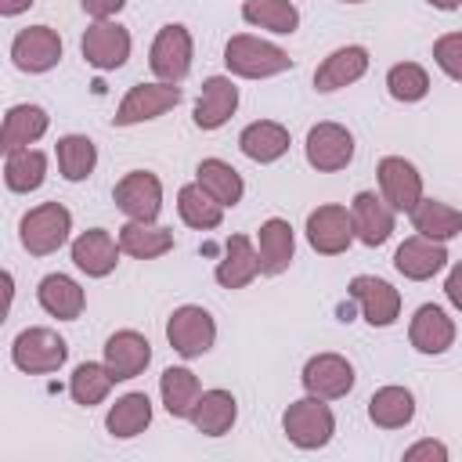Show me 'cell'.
<instances>
[{"label":"cell","mask_w":462,"mask_h":462,"mask_svg":"<svg viewBox=\"0 0 462 462\" xmlns=\"http://www.w3.org/2000/svg\"><path fill=\"white\" fill-rule=\"evenodd\" d=\"M94 162H97V148H94L90 137L69 134V137L58 141V170H61L65 180H83V177H90Z\"/></svg>","instance_id":"cell-38"},{"label":"cell","mask_w":462,"mask_h":462,"mask_svg":"<svg viewBox=\"0 0 462 462\" xmlns=\"http://www.w3.org/2000/svg\"><path fill=\"white\" fill-rule=\"evenodd\" d=\"M354 159V137L339 123H318L307 134V162L314 170H343Z\"/></svg>","instance_id":"cell-11"},{"label":"cell","mask_w":462,"mask_h":462,"mask_svg":"<svg viewBox=\"0 0 462 462\" xmlns=\"http://www.w3.org/2000/svg\"><path fill=\"white\" fill-rule=\"evenodd\" d=\"M404 458H408V462H419V458H437V462H444V458H448V448L437 444V440H419V444H411V448L404 451Z\"/></svg>","instance_id":"cell-42"},{"label":"cell","mask_w":462,"mask_h":462,"mask_svg":"<svg viewBox=\"0 0 462 462\" xmlns=\"http://www.w3.org/2000/svg\"><path fill=\"white\" fill-rule=\"evenodd\" d=\"M11 58L22 72H47L58 65L61 58V40L51 25H29L14 36L11 43Z\"/></svg>","instance_id":"cell-8"},{"label":"cell","mask_w":462,"mask_h":462,"mask_svg":"<svg viewBox=\"0 0 462 462\" xmlns=\"http://www.w3.org/2000/svg\"><path fill=\"white\" fill-rule=\"evenodd\" d=\"M289 440L303 451H314V448H325L336 433V419L328 411V404L321 397H303V401H292L285 408V419H282Z\"/></svg>","instance_id":"cell-2"},{"label":"cell","mask_w":462,"mask_h":462,"mask_svg":"<svg viewBox=\"0 0 462 462\" xmlns=\"http://www.w3.org/2000/svg\"><path fill=\"white\" fill-rule=\"evenodd\" d=\"M408 339H411V346L419 354H444L455 343V321L440 307L426 303V307L415 310L411 328H408Z\"/></svg>","instance_id":"cell-20"},{"label":"cell","mask_w":462,"mask_h":462,"mask_svg":"<svg viewBox=\"0 0 462 462\" xmlns=\"http://www.w3.org/2000/svg\"><path fill=\"white\" fill-rule=\"evenodd\" d=\"M112 383H116V375H112L108 365L83 361V365L72 372V379H69V393H72L76 404H87V408H90V404H97V401L108 397Z\"/></svg>","instance_id":"cell-37"},{"label":"cell","mask_w":462,"mask_h":462,"mask_svg":"<svg viewBox=\"0 0 462 462\" xmlns=\"http://www.w3.org/2000/svg\"><path fill=\"white\" fill-rule=\"evenodd\" d=\"M354 238V220L343 206H318L310 217H307V242L325 253V256H336L350 245Z\"/></svg>","instance_id":"cell-13"},{"label":"cell","mask_w":462,"mask_h":462,"mask_svg":"<svg viewBox=\"0 0 462 462\" xmlns=\"http://www.w3.org/2000/svg\"><path fill=\"white\" fill-rule=\"evenodd\" d=\"M430 4H433L437 11H455V7L462 4V0H430Z\"/></svg>","instance_id":"cell-46"},{"label":"cell","mask_w":462,"mask_h":462,"mask_svg":"<svg viewBox=\"0 0 462 462\" xmlns=\"http://www.w3.org/2000/svg\"><path fill=\"white\" fill-rule=\"evenodd\" d=\"M43 173H47L43 152H36V148H14V152H7L4 180H7L11 191H36L43 184Z\"/></svg>","instance_id":"cell-33"},{"label":"cell","mask_w":462,"mask_h":462,"mask_svg":"<svg viewBox=\"0 0 462 462\" xmlns=\"http://www.w3.org/2000/svg\"><path fill=\"white\" fill-rule=\"evenodd\" d=\"M83 4V11L90 14V18H97V22H105V18H112L126 0H79Z\"/></svg>","instance_id":"cell-43"},{"label":"cell","mask_w":462,"mask_h":462,"mask_svg":"<svg viewBox=\"0 0 462 462\" xmlns=\"http://www.w3.org/2000/svg\"><path fill=\"white\" fill-rule=\"evenodd\" d=\"M365 69H368V51H365V47H339V51H332V54L321 61V69L314 72V87H318L321 94L339 90V87L361 79Z\"/></svg>","instance_id":"cell-22"},{"label":"cell","mask_w":462,"mask_h":462,"mask_svg":"<svg viewBox=\"0 0 462 462\" xmlns=\"http://www.w3.org/2000/svg\"><path fill=\"white\" fill-rule=\"evenodd\" d=\"M69 227H72L69 209L61 202H43V206H36L22 217V245L32 256H47V253L65 245Z\"/></svg>","instance_id":"cell-3"},{"label":"cell","mask_w":462,"mask_h":462,"mask_svg":"<svg viewBox=\"0 0 462 462\" xmlns=\"http://www.w3.org/2000/svg\"><path fill=\"white\" fill-rule=\"evenodd\" d=\"M292 249H296V242H292L289 220L271 217L260 227V271L263 274H282L289 267V260H292Z\"/></svg>","instance_id":"cell-29"},{"label":"cell","mask_w":462,"mask_h":462,"mask_svg":"<svg viewBox=\"0 0 462 462\" xmlns=\"http://www.w3.org/2000/svg\"><path fill=\"white\" fill-rule=\"evenodd\" d=\"M235 415H238V404H235V397L227 390H206V393H199V401H195V408H191L188 419L195 422L199 433L224 437L231 430Z\"/></svg>","instance_id":"cell-24"},{"label":"cell","mask_w":462,"mask_h":462,"mask_svg":"<svg viewBox=\"0 0 462 462\" xmlns=\"http://www.w3.org/2000/svg\"><path fill=\"white\" fill-rule=\"evenodd\" d=\"M79 51L94 69H119L130 58V32L116 22H108V18L94 22V25H87V32L79 40Z\"/></svg>","instance_id":"cell-7"},{"label":"cell","mask_w":462,"mask_h":462,"mask_svg":"<svg viewBox=\"0 0 462 462\" xmlns=\"http://www.w3.org/2000/svg\"><path fill=\"white\" fill-rule=\"evenodd\" d=\"M148 361H152V343H148L141 332L123 328V332L108 336V343H105V365L112 368L116 379H134V375H141V372L148 368Z\"/></svg>","instance_id":"cell-18"},{"label":"cell","mask_w":462,"mask_h":462,"mask_svg":"<svg viewBox=\"0 0 462 462\" xmlns=\"http://www.w3.org/2000/svg\"><path fill=\"white\" fill-rule=\"evenodd\" d=\"M148 65L162 83H180L191 69V36H188V29L184 25H162L155 43H152Z\"/></svg>","instance_id":"cell-6"},{"label":"cell","mask_w":462,"mask_h":462,"mask_svg":"<svg viewBox=\"0 0 462 462\" xmlns=\"http://www.w3.org/2000/svg\"><path fill=\"white\" fill-rule=\"evenodd\" d=\"M166 339H170V346H173L180 357H199V354H206V350L213 346L217 325H213L209 310L188 303V307H177V310L170 314V321H166Z\"/></svg>","instance_id":"cell-4"},{"label":"cell","mask_w":462,"mask_h":462,"mask_svg":"<svg viewBox=\"0 0 462 462\" xmlns=\"http://www.w3.org/2000/svg\"><path fill=\"white\" fill-rule=\"evenodd\" d=\"M448 263V249L437 242V238H426V235H415V238H404L397 256H393V267L411 278V282H426L433 278L440 267Z\"/></svg>","instance_id":"cell-17"},{"label":"cell","mask_w":462,"mask_h":462,"mask_svg":"<svg viewBox=\"0 0 462 462\" xmlns=\"http://www.w3.org/2000/svg\"><path fill=\"white\" fill-rule=\"evenodd\" d=\"M368 415L375 426L383 430H397V426H408L411 415H415V397L404 390V386H383L372 393L368 401Z\"/></svg>","instance_id":"cell-31"},{"label":"cell","mask_w":462,"mask_h":462,"mask_svg":"<svg viewBox=\"0 0 462 462\" xmlns=\"http://www.w3.org/2000/svg\"><path fill=\"white\" fill-rule=\"evenodd\" d=\"M25 7H32V0H0V14H22Z\"/></svg>","instance_id":"cell-45"},{"label":"cell","mask_w":462,"mask_h":462,"mask_svg":"<svg viewBox=\"0 0 462 462\" xmlns=\"http://www.w3.org/2000/svg\"><path fill=\"white\" fill-rule=\"evenodd\" d=\"M119 249L137 256V260H152L173 249V231L152 224V220H130L119 227Z\"/></svg>","instance_id":"cell-27"},{"label":"cell","mask_w":462,"mask_h":462,"mask_svg":"<svg viewBox=\"0 0 462 462\" xmlns=\"http://www.w3.org/2000/svg\"><path fill=\"white\" fill-rule=\"evenodd\" d=\"M379 188H383V199L401 213H411L422 199V177L401 155H386L379 162Z\"/></svg>","instance_id":"cell-12"},{"label":"cell","mask_w":462,"mask_h":462,"mask_svg":"<svg viewBox=\"0 0 462 462\" xmlns=\"http://www.w3.org/2000/svg\"><path fill=\"white\" fill-rule=\"evenodd\" d=\"M411 224H415L419 235L444 242V238H455V235L462 231V213H458L455 206H448V202L419 199V206L411 209Z\"/></svg>","instance_id":"cell-30"},{"label":"cell","mask_w":462,"mask_h":462,"mask_svg":"<svg viewBox=\"0 0 462 462\" xmlns=\"http://www.w3.org/2000/svg\"><path fill=\"white\" fill-rule=\"evenodd\" d=\"M303 386H307L310 397H321V401L343 397L354 386V368L339 354H318L303 368Z\"/></svg>","instance_id":"cell-15"},{"label":"cell","mask_w":462,"mask_h":462,"mask_svg":"<svg viewBox=\"0 0 462 462\" xmlns=\"http://www.w3.org/2000/svg\"><path fill=\"white\" fill-rule=\"evenodd\" d=\"M238 148L253 159V162H274L289 152V130L282 123H271V119H260V123H249L238 137Z\"/></svg>","instance_id":"cell-26"},{"label":"cell","mask_w":462,"mask_h":462,"mask_svg":"<svg viewBox=\"0 0 462 462\" xmlns=\"http://www.w3.org/2000/svg\"><path fill=\"white\" fill-rule=\"evenodd\" d=\"M444 292H448V300L462 310V263L451 267V274H448V282H444Z\"/></svg>","instance_id":"cell-44"},{"label":"cell","mask_w":462,"mask_h":462,"mask_svg":"<svg viewBox=\"0 0 462 462\" xmlns=\"http://www.w3.org/2000/svg\"><path fill=\"white\" fill-rule=\"evenodd\" d=\"M242 18L260 29H271V32H296V25H300V14L289 0H245Z\"/></svg>","instance_id":"cell-39"},{"label":"cell","mask_w":462,"mask_h":462,"mask_svg":"<svg viewBox=\"0 0 462 462\" xmlns=\"http://www.w3.org/2000/svg\"><path fill=\"white\" fill-rule=\"evenodd\" d=\"M72 260H76V267L87 271L90 278H105V274L116 267V260H119V245L112 242L108 231L90 227V231H83V235L72 242Z\"/></svg>","instance_id":"cell-23"},{"label":"cell","mask_w":462,"mask_h":462,"mask_svg":"<svg viewBox=\"0 0 462 462\" xmlns=\"http://www.w3.org/2000/svg\"><path fill=\"white\" fill-rule=\"evenodd\" d=\"M47 130V112L40 105H14L4 116V130H0V148L14 152V148H29L36 137H43Z\"/></svg>","instance_id":"cell-25"},{"label":"cell","mask_w":462,"mask_h":462,"mask_svg":"<svg viewBox=\"0 0 462 462\" xmlns=\"http://www.w3.org/2000/svg\"><path fill=\"white\" fill-rule=\"evenodd\" d=\"M148 422H152V401H148V393H126V397H119L112 404L108 419H105V426H108L112 437H137Z\"/></svg>","instance_id":"cell-35"},{"label":"cell","mask_w":462,"mask_h":462,"mask_svg":"<svg viewBox=\"0 0 462 462\" xmlns=\"http://www.w3.org/2000/svg\"><path fill=\"white\" fill-rule=\"evenodd\" d=\"M224 61L235 76H245V79H263V76H278L292 65V58L267 43V40H256V36H231L227 47H224Z\"/></svg>","instance_id":"cell-1"},{"label":"cell","mask_w":462,"mask_h":462,"mask_svg":"<svg viewBox=\"0 0 462 462\" xmlns=\"http://www.w3.org/2000/svg\"><path fill=\"white\" fill-rule=\"evenodd\" d=\"M116 206L130 217V220H155L162 209V184L155 173L134 170L116 184Z\"/></svg>","instance_id":"cell-10"},{"label":"cell","mask_w":462,"mask_h":462,"mask_svg":"<svg viewBox=\"0 0 462 462\" xmlns=\"http://www.w3.org/2000/svg\"><path fill=\"white\" fill-rule=\"evenodd\" d=\"M238 108V87L227 76H209L202 83V94L195 101V126L202 130H217L231 119V112Z\"/></svg>","instance_id":"cell-19"},{"label":"cell","mask_w":462,"mask_h":462,"mask_svg":"<svg viewBox=\"0 0 462 462\" xmlns=\"http://www.w3.org/2000/svg\"><path fill=\"white\" fill-rule=\"evenodd\" d=\"M260 274V253L245 235H231L224 245V260L217 263V282L224 289H242Z\"/></svg>","instance_id":"cell-21"},{"label":"cell","mask_w":462,"mask_h":462,"mask_svg":"<svg viewBox=\"0 0 462 462\" xmlns=\"http://www.w3.org/2000/svg\"><path fill=\"white\" fill-rule=\"evenodd\" d=\"M159 390H162L166 411L177 415V419H188L195 401H199V393H202L195 372H188V368H166L162 379H159Z\"/></svg>","instance_id":"cell-34"},{"label":"cell","mask_w":462,"mask_h":462,"mask_svg":"<svg viewBox=\"0 0 462 462\" xmlns=\"http://www.w3.org/2000/svg\"><path fill=\"white\" fill-rule=\"evenodd\" d=\"M350 296L361 303L368 325H379V328H383V325H393L397 314H401V292H397L390 282H383V278L357 274V278L350 282Z\"/></svg>","instance_id":"cell-14"},{"label":"cell","mask_w":462,"mask_h":462,"mask_svg":"<svg viewBox=\"0 0 462 462\" xmlns=\"http://www.w3.org/2000/svg\"><path fill=\"white\" fill-rule=\"evenodd\" d=\"M177 101H180V87H173V83H141V87H130V94L123 97V105L116 112V126H134V123L155 119L166 108H173Z\"/></svg>","instance_id":"cell-9"},{"label":"cell","mask_w":462,"mask_h":462,"mask_svg":"<svg viewBox=\"0 0 462 462\" xmlns=\"http://www.w3.org/2000/svg\"><path fill=\"white\" fill-rule=\"evenodd\" d=\"M195 173H199V184L220 206H235L242 199V177H238V170L231 162H224V159H202Z\"/></svg>","instance_id":"cell-36"},{"label":"cell","mask_w":462,"mask_h":462,"mask_svg":"<svg viewBox=\"0 0 462 462\" xmlns=\"http://www.w3.org/2000/svg\"><path fill=\"white\" fill-rule=\"evenodd\" d=\"M36 296H40V307H43L47 314L61 318V321H72V318L83 314V289H79L69 274H47V278L40 282Z\"/></svg>","instance_id":"cell-28"},{"label":"cell","mask_w":462,"mask_h":462,"mask_svg":"<svg viewBox=\"0 0 462 462\" xmlns=\"http://www.w3.org/2000/svg\"><path fill=\"white\" fill-rule=\"evenodd\" d=\"M350 220H354V235L365 245H383L393 231V206L375 191H357L350 206Z\"/></svg>","instance_id":"cell-16"},{"label":"cell","mask_w":462,"mask_h":462,"mask_svg":"<svg viewBox=\"0 0 462 462\" xmlns=\"http://www.w3.org/2000/svg\"><path fill=\"white\" fill-rule=\"evenodd\" d=\"M11 357H14V365H18L22 372L40 375V372L61 368L65 357H69V346H65V339H61L58 332H51V328H25V332L14 339Z\"/></svg>","instance_id":"cell-5"},{"label":"cell","mask_w":462,"mask_h":462,"mask_svg":"<svg viewBox=\"0 0 462 462\" xmlns=\"http://www.w3.org/2000/svg\"><path fill=\"white\" fill-rule=\"evenodd\" d=\"M433 58H437V65H440L451 79L462 83V32H448V36H440V40L433 43Z\"/></svg>","instance_id":"cell-41"},{"label":"cell","mask_w":462,"mask_h":462,"mask_svg":"<svg viewBox=\"0 0 462 462\" xmlns=\"http://www.w3.org/2000/svg\"><path fill=\"white\" fill-rule=\"evenodd\" d=\"M343 4H361V0H343Z\"/></svg>","instance_id":"cell-47"},{"label":"cell","mask_w":462,"mask_h":462,"mask_svg":"<svg viewBox=\"0 0 462 462\" xmlns=\"http://www.w3.org/2000/svg\"><path fill=\"white\" fill-rule=\"evenodd\" d=\"M386 87H390V94H393L397 101H419V97H426V90H430V76H426L422 65L401 61V65L390 69Z\"/></svg>","instance_id":"cell-40"},{"label":"cell","mask_w":462,"mask_h":462,"mask_svg":"<svg viewBox=\"0 0 462 462\" xmlns=\"http://www.w3.org/2000/svg\"><path fill=\"white\" fill-rule=\"evenodd\" d=\"M177 209H180V220L199 227V231H209L224 220V206L202 184H184L180 195H177Z\"/></svg>","instance_id":"cell-32"}]
</instances>
